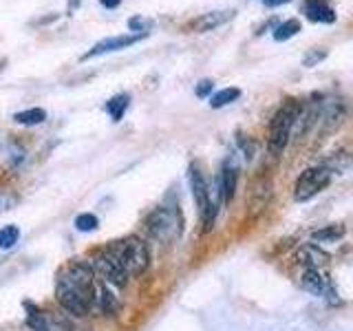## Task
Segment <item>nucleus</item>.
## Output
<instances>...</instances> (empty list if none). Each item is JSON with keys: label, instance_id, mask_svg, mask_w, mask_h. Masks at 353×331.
Listing matches in <instances>:
<instances>
[{"label": "nucleus", "instance_id": "2eb2a0df", "mask_svg": "<svg viewBox=\"0 0 353 331\" xmlns=\"http://www.w3.org/2000/svg\"><path fill=\"white\" fill-rule=\"evenodd\" d=\"M44 119H47V110L44 108H27L14 115V121L22 126H36V124H42Z\"/></svg>", "mask_w": 353, "mask_h": 331}, {"label": "nucleus", "instance_id": "bb28decb", "mask_svg": "<svg viewBox=\"0 0 353 331\" xmlns=\"http://www.w3.org/2000/svg\"><path fill=\"white\" fill-rule=\"evenodd\" d=\"M265 7H281L283 3H290V0H263Z\"/></svg>", "mask_w": 353, "mask_h": 331}, {"label": "nucleus", "instance_id": "9d476101", "mask_svg": "<svg viewBox=\"0 0 353 331\" xmlns=\"http://www.w3.org/2000/svg\"><path fill=\"white\" fill-rule=\"evenodd\" d=\"M236 183H239V166L234 157H228L223 161V168H221L219 177V185H221V197H223V203H230L236 194Z\"/></svg>", "mask_w": 353, "mask_h": 331}, {"label": "nucleus", "instance_id": "412c9836", "mask_svg": "<svg viewBox=\"0 0 353 331\" xmlns=\"http://www.w3.org/2000/svg\"><path fill=\"white\" fill-rule=\"evenodd\" d=\"M303 257H307L305 263H309L312 268H320V265H325V263L329 261L327 254H325V252H320L316 245H307V248L303 250Z\"/></svg>", "mask_w": 353, "mask_h": 331}, {"label": "nucleus", "instance_id": "0eeeda50", "mask_svg": "<svg viewBox=\"0 0 353 331\" xmlns=\"http://www.w3.org/2000/svg\"><path fill=\"white\" fill-rule=\"evenodd\" d=\"M93 272H99L104 276V281L115 285V287H124L126 281H128V274L124 272V268L119 265V261L115 259V254L110 250H102L97 252L93 257Z\"/></svg>", "mask_w": 353, "mask_h": 331}, {"label": "nucleus", "instance_id": "f257e3e1", "mask_svg": "<svg viewBox=\"0 0 353 331\" xmlns=\"http://www.w3.org/2000/svg\"><path fill=\"white\" fill-rule=\"evenodd\" d=\"M301 110L303 106L298 99H287V102L276 110V115L272 117V124H270V137H268V148L272 154H281L285 150Z\"/></svg>", "mask_w": 353, "mask_h": 331}, {"label": "nucleus", "instance_id": "a211bd4d", "mask_svg": "<svg viewBox=\"0 0 353 331\" xmlns=\"http://www.w3.org/2000/svg\"><path fill=\"white\" fill-rule=\"evenodd\" d=\"M18 239H20V230L16 225H5L3 230H0V248L3 250L14 248L18 243Z\"/></svg>", "mask_w": 353, "mask_h": 331}, {"label": "nucleus", "instance_id": "9b49d317", "mask_svg": "<svg viewBox=\"0 0 353 331\" xmlns=\"http://www.w3.org/2000/svg\"><path fill=\"white\" fill-rule=\"evenodd\" d=\"M305 14H307L309 20H314V22H325V25H331V22H336L334 9H331L329 5H325L323 0H307Z\"/></svg>", "mask_w": 353, "mask_h": 331}, {"label": "nucleus", "instance_id": "5701e85b", "mask_svg": "<svg viewBox=\"0 0 353 331\" xmlns=\"http://www.w3.org/2000/svg\"><path fill=\"white\" fill-rule=\"evenodd\" d=\"M128 27H130L132 31H137V33H141V31H143V33H148V29L152 27V22L146 20V18H139V16H137V18H130V20H128Z\"/></svg>", "mask_w": 353, "mask_h": 331}, {"label": "nucleus", "instance_id": "b1692460", "mask_svg": "<svg viewBox=\"0 0 353 331\" xmlns=\"http://www.w3.org/2000/svg\"><path fill=\"white\" fill-rule=\"evenodd\" d=\"M212 88H214V82L212 80H201L196 84V97H208L212 95Z\"/></svg>", "mask_w": 353, "mask_h": 331}, {"label": "nucleus", "instance_id": "4be33fe9", "mask_svg": "<svg viewBox=\"0 0 353 331\" xmlns=\"http://www.w3.org/2000/svg\"><path fill=\"white\" fill-rule=\"evenodd\" d=\"M97 225H99V219L95 214L84 212V214H80L75 219V228L80 232H93V230H97Z\"/></svg>", "mask_w": 353, "mask_h": 331}, {"label": "nucleus", "instance_id": "6ab92c4d", "mask_svg": "<svg viewBox=\"0 0 353 331\" xmlns=\"http://www.w3.org/2000/svg\"><path fill=\"white\" fill-rule=\"evenodd\" d=\"M95 298L99 301V307H102V312H104V314H115V312H117V301H115V296L106 290V285L97 292Z\"/></svg>", "mask_w": 353, "mask_h": 331}, {"label": "nucleus", "instance_id": "393cba45", "mask_svg": "<svg viewBox=\"0 0 353 331\" xmlns=\"http://www.w3.org/2000/svg\"><path fill=\"white\" fill-rule=\"evenodd\" d=\"M325 51H312V53H309L307 55V58H305V66H314L316 62H320V60H325Z\"/></svg>", "mask_w": 353, "mask_h": 331}, {"label": "nucleus", "instance_id": "4468645a", "mask_svg": "<svg viewBox=\"0 0 353 331\" xmlns=\"http://www.w3.org/2000/svg\"><path fill=\"white\" fill-rule=\"evenodd\" d=\"M128 104H130V95L128 93H119V95H115L113 99H108V102H106V113L113 117V121H119L121 117H124Z\"/></svg>", "mask_w": 353, "mask_h": 331}, {"label": "nucleus", "instance_id": "f8f14e48", "mask_svg": "<svg viewBox=\"0 0 353 331\" xmlns=\"http://www.w3.org/2000/svg\"><path fill=\"white\" fill-rule=\"evenodd\" d=\"M303 287H305L307 292H312V294L320 296V294H325V290L329 287V283H327L325 276L320 274L318 268H307L305 274H303Z\"/></svg>", "mask_w": 353, "mask_h": 331}, {"label": "nucleus", "instance_id": "20e7f679", "mask_svg": "<svg viewBox=\"0 0 353 331\" xmlns=\"http://www.w3.org/2000/svg\"><path fill=\"white\" fill-rule=\"evenodd\" d=\"M146 228L152 234V239H157L159 243H172L176 237L181 234V219L179 212L174 208H157L152 210L150 217L146 219Z\"/></svg>", "mask_w": 353, "mask_h": 331}, {"label": "nucleus", "instance_id": "7ed1b4c3", "mask_svg": "<svg viewBox=\"0 0 353 331\" xmlns=\"http://www.w3.org/2000/svg\"><path fill=\"white\" fill-rule=\"evenodd\" d=\"M93 268L86 261H73L58 274V285L66 287L75 294H80L88 301L95 303V283H93Z\"/></svg>", "mask_w": 353, "mask_h": 331}, {"label": "nucleus", "instance_id": "dca6fc26", "mask_svg": "<svg viewBox=\"0 0 353 331\" xmlns=\"http://www.w3.org/2000/svg\"><path fill=\"white\" fill-rule=\"evenodd\" d=\"M298 31H301V22H298V20H285L283 25H279L274 29V40L285 42V40L294 38Z\"/></svg>", "mask_w": 353, "mask_h": 331}, {"label": "nucleus", "instance_id": "f03ea898", "mask_svg": "<svg viewBox=\"0 0 353 331\" xmlns=\"http://www.w3.org/2000/svg\"><path fill=\"white\" fill-rule=\"evenodd\" d=\"M108 250L115 254V259L119 261V265L124 268L128 276H139L148 270L150 250L139 237H126L124 241H117Z\"/></svg>", "mask_w": 353, "mask_h": 331}, {"label": "nucleus", "instance_id": "1a4fd4ad", "mask_svg": "<svg viewBox=\"0 0 353 331\" xmlns=\"http://www.w3.org/2000/svg\"><path fill=\"white\" fill-rule=\"evenodd\" d=\"M148 33H135V36H115V38H106V40H99L95 47L82 55V60L88 58H95V55H102V53H110V51H119V49H126L130 44L139 42L141 38H146Z\"/></svg>", "mask_w": 353, "mask_h": 331}, {"label": "nucleus", "instance_id": "ddd939ff", "mask_svg": "<svg viewBox=\"0 0 353 331\" xmlns=\"http://www.w3.org/2000/svg\"><path fill=\"white\" fill-rule=\"evenodd\" d=\"M232 14H234V11H212V14H205V16L199 18L192 27L196 31H210V29H214L219 25H223L228 18H232Z\"/></svg>", "mask_w": 353, "mask_h": 331}, {"label": "nucleus", "instance_id": "aec40b11", "mask_svg": "<svg viewBox=\"0 0 353 331\" xmlns=\"http://www.w3.org/2000/svg\"><path fill=\"white\" fill-rule=\"evenodd\" d=\"M342 237H345V228H342V225H329L325 230L314 232V241H318V243H323V241H338Z\"/></svg>", "mask_w": 353, "mask_h": 331}, {"label": "nucleus", "instance_id": "a878e982", "mask_svg": "<svg viewBox=\"0 0 353 331\" xmlns=\"http://www.w3.org/2000/svg\"><path fill=\"white\" fill-rule=\"evenodd\" d=\"M99 3H102L106 9H115V7H119L121 0H99Z\"/></svg>", "mask_w": 353, "mask_h": 331}, {"label": "nucleus", "instance_id": "6e6552de", "mask_svg": "<svg viewBox=\"0 0 353 331\" xmlns=\"http://www.w3.org/2000/svg\"><path fill=\"white\" fill-rule=\"evenodd\" d=\"M27 325L33 331H73V323L66 316L55 312H40V309L29 312Z\"/></svg>", "mask_w": 353, "mask_h": 331}, {"label": "nucleus", "instance_id": "f3484780", "mask_svg": "<svg viewBox=\"0 0 353 331\" xmlns=\"http://www.w3.org/2000/svg\"><path fill=\"white\" fill-rule=\"evenodd\" d=\"M241 97V91L239 88H223V91L214 93L210 97V106L212 108H221V106H228L230 102H234V99Z\"/></svg>", "mask_w": 353, "mask_h": 331}, {"label": "nucleus", "instance_id": "39448f33", "mask_svg": "<svg viewBox=\"0 0 353 331\" xmlns=\"http://www.w3.org/2000/svg\"><path fill=\"white\" fill-rule=\"evenodd\" d=\"M331 174L334 172H331L329 166H314V168H307L301 177H298V181L294 185V199L296 201H309V199H314L318 192H323L329 185Z\"/></svg>", "mask_w": 353, "mask_h": 331}, {"label": "nucleus", "instance_id": "423d86ee", "mask_svg": "<svg viewBox=\"0 0 353 331\" xmlns=\"http://www.w3.org/2000/svg\"><path fill=\"white\" fill-rule=\"evenodd\" d=\"M190 185H192L194 203H196L199 214H201V221H203V230L210 232V230H212L216 214L212 212V208H210V185H208L205 177L201 174V170H199L196 166H192V168H190Z\"/></svg>", "mask_w": 353, "mask_h": 331}]
</instances>
